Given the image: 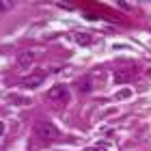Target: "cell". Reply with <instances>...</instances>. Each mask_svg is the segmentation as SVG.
<instances>
[{"label":"cell","instance_id":"obj_9","mask_svg":"<svg viewBox=\"0 0 151 151\" xmlns=\"http://www.w3.org/2000/svg\"><path fill=\"white\" fill-rule=\"evenodd\" d=\"M11 6H13V2H0V9H2V11H9Z\"/></svg>","mask_w":151,"mask_h":151},{"label":"cell","instance_id":"obj_1","mask_svg":"<svg viewBox=\"0 0 151 151\" xmlns=\"http://www.w3.org/2000/svg\"><path fill=\"white\" fill-rule=\"evenodd\" d=\"M32 132H35V136L39 140H45V142H50V140H54L58 136V129H56V125H52L50 121H37L35 125H32Z\"/></svg>","mask_w":151,"mask_h":151},{"label":"cell","instance_id":"obj_3","mask_svg":"<svg viewBox=\"0 0 151 151\" xmlns=\"http://www.w3.org/2000/svg\"><path fill=\"white\" fill-rule=\"evenodd\" d=\"M43 80H45V73H43V71H37V73L26 76V78L22 80V86H24V88H37Z\"/></svg>","mask_w":151,"mask_h":151},{"label":"cell","instance_id":"obj_5","mask_svg":"<svg viewBox=\"0 0 151 151\" xmlns=\"http://www.w3.org/2000/svg\"><path fill=\"white\" fill-rule=\"evenodd\" d=\"M132 76H134V69H119L114 73V82H116V84H125Z\"/></svg>","mask_w":151,"mask_h":151},{"label":"cell","instance_id":"obj_2","mask_svg":"<svg viewBox=\"0 0 151 151\" xmlns=\"http://www.w3.org/2000/svg\"><path fill=\"white\" fill-rule=\"evenodd\" d=\"M45 97L50 101H56V104H67V101H69V88L65 84H54L50 91H47Z\"/></svg>","mask_w":151,"mask_h":151},{"label":"cell","instance_id":"obj_4","mask_svg":"<svg viewBox=\"0 0 151 151\" xmlns=\"http://www.w3.org/2000/svg\"><path fill=\"white\" fill-rule=\"evenodd\" d=\"M32 60H35V52L32 50H24V52H19L15 56V65L17 67H28Z\"/></svg>","mask_w":151,"mask_h":151},{"label":"cell","instance_id":"obj_6","mask_svg":"<svg viewBox=\"0 0 151 151\" xmlns=\"http://www.w3.org/2000/svg\"><path fill=\"white\" fill-rule=\"evenodd\" d=\"M76 41H78L80 45H91L93 43V37L88 35V32H76Z\"/></svg>","mask_w":151,"mask_h":151},{"label":"cell","instance_id":"obj_8","mask_svg":"<svg viewBox=\"0 0 151 151\" xmlns=\"http://www.w3.org/2000/svg\"><path fill=\"white\" fill-rule=\"evenodd\" d=\"M129 95H132V93H129V91H127V88H123V91H119V93H116V97H121V99H125V97H129Z\"/></svg>","mask_w":151,"mask_h":151},{"label":"cell","instance_id":"obj_10","mask_svg":"<svg viewBox=\"0 0 151 151\" xmlns=\"http://www.w3.org/2000/svg\"><path fill=\"white\" fill-rule=\"evenodd\" d=\"M86 151H106V149H104V147H88Z\"/></svg>","mask_w":151,"mask_h":151},{"label":"cell","instance_id":"obj_7","mask_svg":"<svg viewBox=\"0 0 151 151\" xmlns=\"http://www.w3.org/2000/svg\"><path fill=\"white\" fill-rule=\"evenodd\" d=\"M93 88V82H91V78H82L80 82H78V91L80 93H88Z\"/></svg>","mask_w":151,"mask_h":151}]
</instances>
